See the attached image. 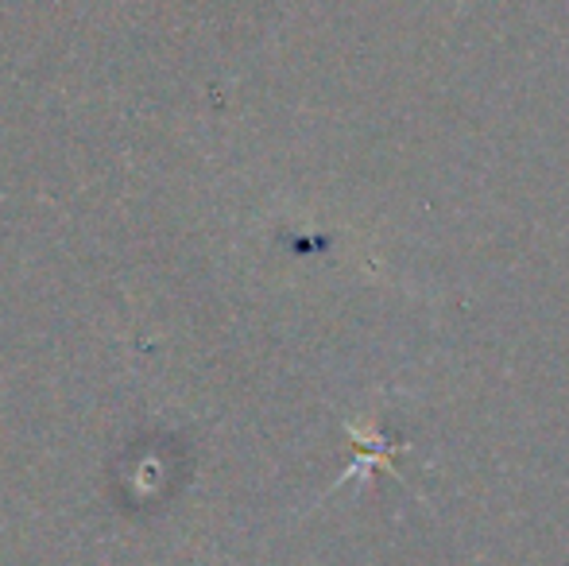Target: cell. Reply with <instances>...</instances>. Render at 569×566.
Masks as SVG:
<instances>
[{
  "label": "cell",
  "mask_w": 569,
  "mask_h": 566,
  "mask_svg": "<svg viewBox=\"0 0 569 566\" xmlns=\"http://www.w3.org/2000/svg\"><path fill=\"white\" fill-rule=\"evenodd\" d=\"M349 435H352V443H357L365 454L352 461V469L345 474V481H349V477H357V474H368V466H372V469H391V454H396V446L383 443V438L376 435V427L349 424Z\"/></svg>",
  "instance_id": "6da1fadb"
}]
</instances>
